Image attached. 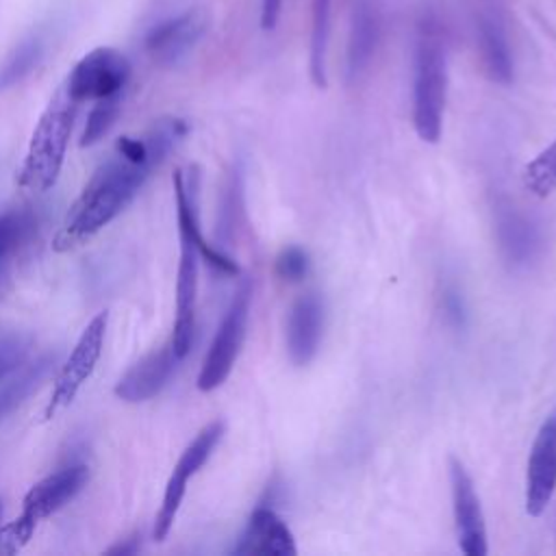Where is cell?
<instances>
[{"mask_svg": "<svg viewBox=\"0 0 556 556\" xmlns=\"http://www.w3.org/2000/svg\"><path fill=\"white\" fill-rule=\"evenodd\" d=\"M185 135V119L161 117L139 137H119L113 154L100 163L72 204L54 250H72L111 224Z\"/></svg>", "mask_w": 556, "mask_h": 556, "instance_id": "obj_1", "label": "cell"}, {"mask_svg": "<svg viewBox=\"0 0 556 556\" xmlns=\"http://www.w3.org/2000/svg\"><path fill=\"white\" fill-rule=\"evenodd\" d=\"M447 93V54L439 24L426 17L419 24L413 65V124L421 141L437 143L443 128Z\"/></svg>", "mask_w": 556, "mask_h": 556, "instance_id": "obj_2", "label": "cell"}, {"mask_svg": "<svg viewBox=\"0 0 556 556\" xmlns=\"http://www.w3.org/2000/svg\"><path fill=\"white\" fill-rule=\"evenodd\" d=\"M76 109H78V102L65 91V87H61L50 98L48 106L43 109L33 130V137L20 169V187L41 193L56 182L65 161L70 135L74 128Z\"/></svg>", "mask_w": 556, "mask_h": 556, "instance_id": "obj_3", "label": "cell"}, {"mask_svg": "<svg viewBox=\"0 0 556 556\" xmlns=\"http://www.w3.org/2000/svg\"><path fill=\"white\" fill-rule=\"evenodd\" d=\"M250 302H252V282L243 280L235 291L217 332L208 345L204 363L198 374V389L213 391L217 389L232 371V365L241 352L248 317H250Z\"/></svg>", "mask_w": 556, "mask_h": 556, "instance_id": "obj_4", "label": "cell"}, {"mask_svg": "<svg viewBox=\"0 0 556 556\" xmlns=\"http://www.w3.org/2000/svg\"><path fill=\"white\" fill-rule=\"evenodd\" d=\"M208 30L204 7H189L152 24L143 37L148 56L161 67L180 65Z\"/></svg>", "mask_w": 556, "mask_h": 556, "instance_id": "obj_5", "label": "cell"}, {"mask_svg": "<svg viewBox=\"0 0 556 556\" xmlns=\"http://www.w3.org/2000/svg\"><path fill=\"white\" fill-rule=\"evenodd\" d=\"M130 78V61L115 48L100 46L87 52L70 72L65 91L80 102H96L122 93Z\"/></svg>", "mask_w": 556, "mask_h": 556, "instance_id": "obj_6", "label": "cell"}, {"mask_svg": "<svg viewBox=\"0 0 556 556\" xmlns=\"http://www.w3.org/2000/svg\"><path fill=\"white\" fill-rule=\"evenodd\" d=\"M226 426L224 421H211L208 426H204L195 439L185 447V452L180 454L178 463L174 465V471L165 484V493H163V502H161V508L156 513V519H154V539L156 541H165V536L169 534L174 521H176V515H178V508L182 504V497H185V491H187V482L191 476L198 473V469L208 460L211 452L215 450V445L219 443L222 434H224Z\"/></svg>", "mask_w": 556, "mask_h": 556, "instance_id": "obj_7", "label": "cell"}, {"mask_svg": "<svg viewBox=\"0 0 556 556\" xmlns=\"http://www.w3.org/2000/svg\"><path fill=\"white\" fill-rule=\"evenodd\" d=\"M104 332H106V311L98 313L83 330L80 339L72 348L67 361L63 363L54 389L50 395V402L43 410L46 419H52L59 410L70 406V402L76 397L80 387L87 382V378L93 374L96 363L102 354V343H104Z\"/></svg>", "mask_w": 556, "mask_h": 556, "instance_id": "obj_8", "label": "cell"}, {"mask_svg": "<svg viewBox=\"0 0 556 556\" xmlns=\"http://www.w3.org/2000/svg\"><path fill=\"white\" fill-rule=\"evenodd\" d=\"M556 491V410L536 430L526 471V513L539 517Z\"/></svg>", "mask_w": 556, "mask_h": 556, "instance_id": "obj_9", "label": "cell"}, {"mask_svg": "<svg viewBox=\"0 0 556 556\" xmlns=\"http://www.w3.org/2000/svg\"><path fill=\"white\" fill-rule=\"evenodd\" d=\"M450 489H452V510L456 521L458 545L467 556H484L486 547V526L480 508L473 482L458 458H450Z\"/></svg>", "mask_w": 556, "mask_h": 556, "instance_id": "obj_10", "label": "cell"}, {"mask_svg": "<svg viewBox=\"0 0 556 556\" xmlns=\"http://www.w3.org/2000/svg\"><path fill=\"white\" fill-rule=\"evenodd\" d=\"M87 478H89V469L83 463L56 469L54 473L46 476L43 480L35 482L28 489V493L24 495L22 513H20L17 519L35 530V526L41 519L54 515L70 500H74L80 493V489L85 486Z\"/></svg>", "mask_w": 556, "mask_h": 556, "instance_id": "obj_11", "label": "cell"}, {"mask_svg": "<svg viewBox=\"0 0 556 556\" xmlns=\"http://www.w3.org/2000/svg\"><path fill=\"white\" fill-rule=\"evenodd\" d=\"M198 248L187 237H180V261L176 274V319L172 330V348L178 358H185L193 341L195 295H198Z\"/></svg>", "mask_w": 556, "mask_h": 556, "instance_id": "obj_12", "label": "cell"}, {"mask_svg": "<svg viewBox=\"0 0 556 556\" xmlns=\"http://www.w3.org/2000/svg\"><path fill=\"white\" fill-rule=\"evenodd\" d=\"M476 46L484 74L500 85L513 80V54L502 13L495 4H482L476 11Z\"/></svg>", "mask_w": 556, "mask_h": 556, "instance_id": "obj_13", "label": "cell"}, {"mask_svg": "<svg viewBox=\"0 0 556 556\" xmlns=\"http://www.w3.org/2000/svg\"><path fill=\"white\" fill-rule=\"evenodd\" d=\"M176 356L172 343L152 350L143 358H139L115 384V395L124 402H146L154 397L169 380L176 369Z\"/></svg>", "mask_w": 556, "mask_h": 556, "instance_id": "obj_14", "label": "cell"}, {"mask_svg": "<svg viewBox=\"0 0 556 556\" xmlns=\"http://www.w3.org/2000/svg\"><path fill=\"white\" fill-rule=\"evenodd\" d=\"M237 556L263 554V556H295V541L287 523L269 508L258 506L250 515L237 545L232 547Z\"/></svg>", "mask_w": 556, "mask_h": 556, "instance_id": "obj_15", "label": "cell"}, {"mask_svg": "<svg viewBox=\"0 0 556 556\" xmlns=\"http://www.w3.org/2000/svg\"><path fill=\"white\" fill-rule=\"evenodd\" d=\"M174 193H176L178 237H187L189 241H193V245L198 248V254L213 269H217L222 274H239L237 263L228 254H224L217 248H213L211 243H206V239L202 237V230H200V224H198V211H195V182H193V176L189 180V176H185L180 169H176L174 172Z\"/></svg>", "mask_w": 556, "mask_h": 556, "instance_id": "obj_16", "label": "cell"}, {"mask_svg": "<svg viewBox=\"0 0 556 556\" xmlns=\"http://www.w3.org/2000/svg\"><path fill=\"white\" fill-rule=\"evenodd\" d=\"M324 328V304L317 293L300 295L287 319V352L295 365L313 361Z\"/></svg>", "mask_w": 556, "mask_h": 556, "instance_id": "obj_17", "label": "cell"}, {"mask_svg": "<svg viewBox=\"0 0 556 556\" xmlns=\"http://www.w3.org/2000/svg\"><path fill=\"white\" fill-rule=\"evenodd\" d=\"M378 11L371 0H354L350 11V35L345 52V74L350 80H356L367 65L378 46Z\"/></svg>", "mask_w": 556, "mask_h": 556, "instance_id": "obj_18", "label": "cell"}, {"mask_svg": "<svg viewBox=\"0 0 556 556\" xmlns=\"http://www.w3.org/2000/svg\"><path fill=\"white\" fill-rule=\"evenodd\" d=\"M497 245L510 265H528L539 250L536 226L510 204L495 206Z\"/></svg>", "mask_w": 556, "mask_h": 556, "instance_id": "obj_19", "label": "cell"}, {"mask_svg": "<svg viewBox=\"0 0 556 556\" xmlns=\"http://www.w3.org/2000/svg\"><path fill=\"white\" fill-rule=\"evenodd\" d=\"M46 48H48V35L43 28L30 30L24 39H20L0 65V91L15 87L33 70H37V65L46 54Z\"/></svg>", "mask_w": 556, "mask_h": 556, "instance_id": "obj_20", "label": "cell"}, {"mask_svg": "<svg viewBox=\"0 0 556 556\" xmlns=\"http://www.w3.org/2000/svg\"><path fill=\"white\" fill-rule=\"evenodd\" d=\"M54 365V354H43L35 361H26L15 374L2 380L0 384V421L17 408L50 374Z\"/></svg>", "mask_w": 556, "mask_h": 556, "instance_id": "obj_21", "label": "cell"}, {"mask_svg": "<svg viewBox=\"0 0 556 556\" xmlns=\"http://www.w3.org/2000/svg\"><path fill=\"white\" fill-rule=\"evenodd\" d=\"M330 7L332 0H311V41H308V72L315 87L326 89V54L330 39Z\"/></svg>", "mask_w": 556, "mask_h": 556, "instance_id": "obj_22", "label": "cell"}, {"mask_svg": "<svg viewBox=\"0 0 556 556\" xmlns=\"http://www.w3.org/2000/svg\"><path fill=\"white\" fill-rule=\"evenodd\" d=\"M521 182L536 198H547L556 191V139L523 167Z\"/></svg>", "mask_w": 556, "mask_h": 556, "instance_id": "obj_23", "label": "cell"}, {"mask_svg": "<svg viewBox=\"0 0 556 556\" xmlns=\"http://www.w3.org/2000/svg\"><path fill=\"white\" fill-rule=\"evenodd\" d=\"M33 337L20 328L0 326V382L15 374L30 356Z\"/></svg>", "mask_w": 556, "mask_h": 556, "instance_id": "obj_24", "label": "cell"}, {"mask_svg": "<svg viewBox=\"0 0 556 556\" xmlns=\"http://www.w3.org/2000/svg\"><path fill=\"white\" fill-rule=\"evenodd\" d=\"M119 111H122V93L96 100V104L87 115V122L80 135V146L85 148V146L98 143L113 128V124L119 117Z\"/></svg>", "mask_w": 556, "mask_h": 556, "instance_id": "obj_25", "label": "cell"}, {"mask_svg": "<svg viewBox=\"0 0 556 556\" xmlns=\"http://www.w3.org/2000/svg\"><path fill=\"white\" fill-rule=\"evenodd\" d=\"M33 228V215L26 211H9L0 215V261L7 256L28 237Z\"/></svg>", "mask_w": 556, "mask_h": 556, "instance_id": "obj_26", "label": "cell"}, {"mask_svg": "<svg viewBox=\"0 0 556 556\" xmlns=\"http://www.w3.org/2000/svg\"><path fill=\"white\" fill-rule=\"evenodd\" d=\"M308 267H311L308 254L298 245L285 248L276 258V274L289 282L302 280L308 274Z\"/></svg>", "mask_w": 556, "mask_h": 556, "instance_id": "obj_27", "label": "cell"}, {"mask_svg": "<svg viewBox=\"0 0 556 556\" xmlns=\"http://www.w3.org/2000/svg\"><path fill=\"white\" fill-rule=\"evenodd\" d=\"M282 0H261V28L274 30L280 20Z\"/></svg>", "mask_w": 556, "mask_h": 556, "instance_id": "obj_28", "label": "cell"}, {"mask_svg": "<svg viewBox=\"0 0 556 556\" xmlns=\"http://www.w3.org/2000/svg\"><path fill=\"white\" fill-rule=\"evenodd\" d=\"M139 549L137 545V539H126V543H119V545H113L106 549V554H135Z\"/></svg>", "mask_w": 556, "mask_h": 556, "instance_id": "obj_29", "label": "cell"}, {"mask_svg": "<svg viewBox=\"0 0 556 556\" xmlns=\"http://www.w3.org/2000/svg\"><path fill=\"white\" fill-rule=\"evenodd\" d=\"M0 532H2V500H0Z\"/></svg>", "mask_w": 556, "mask_h": 556, "instance_id": "obj_30", "label": "cell"}]
</instances>
